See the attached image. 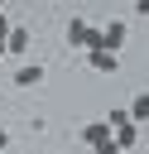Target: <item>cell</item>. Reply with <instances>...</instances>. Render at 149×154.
<instances>
[{
	"instance_id": "obj_6",
	"label": "cell",
	"mask_w": 149,
	"mask_h": 154,
	"mask_svg": "<svg viewBox=\"0 0 149 154\" xmlns=\"http://www.w3.org/2000/svg\"><path fill=\"white\" fill-rule=\"evenodd\" d=\"M10 82H14V87H24V91H29V87H38V82H43V67H38V63H24V67H19V72H14V77H10Z\"/></svg>"
},
{
	"instance_id": "obj_1",
	"label": "cell",
	"mask_w": 149,
	"mask_h": 154,
	"mask_svg": "<svg viewBox=\"0 0 149 154\" xmlns=\"http://www.w3.org/2000/svg\"><path fill=\"white\" fill-rule=\"evenodd\" d=\"M67 43H72V48H82V53H91V48L101 43V29H91V24L77 14V19L67 24Z\"/></svg>"
},
{
	"instance_id": "obj_8",
	"label": "cell",
	"mask_w": 149,
	"mask_h": 154,
	"mask_svg": "<svg viewBox=\"0 0 149 154\" xmlns=\"http://www.w3.org/2000/svg\"><path fill=\"white\" fill-rule=\"evenodd\" d=\"M125 111H130V120H135V125H139V120H149V91H139Z\"/></svg>"
},
{
	"instance_id": "obj_9",
	"label": "cell",
	"mask_w": 149,
	"mask_h": 154,
	"mask_svg": "<svg viewBox=\"0 0 149 154\" xmlns=\"http://www.w3.org/2000/svg\"><path fill=\"white\" fill-rule=\"evenodd\" d=\"M5 34H10V19H5V10H0V38H5Z\"/></svg>"
},
{
	"instance_id": "obj_10",
	"label": "cell",
	"mask_w": 149,
	"mask_h": 154,
	"mask_svg": "<svg viewBox=\"0 0 149 154\" xmlns=\"http://www.w3.org/2000/svg\"><path fill=\"white\" fill-rule=\"evenodd\" d=\"M0 149H10V130L5 125H0Z\"/></svg>"
},
{
	"instance_id": "obj_4",
	"label": "cell",
	"mask_w": 149,
	"mask_h": 154,
	"mask_svg": "<svg viewBox=\"0 0 149 154\" xmlns=\"http://www.w3.org/2000/svg\"><path fill=\"white\" fill-rule=\"evenodd\" d=\"M87 67H91V72H120V53L91 48V53H87Z\"/></svg>"
},
{
	"instance_id": "obj_3",
	"label": "cell",
	"mask_w": 149,
	"mask_h": 154,
	"mask_svg": "<svg viewBox=\"0 0 149 154\" xmlns=\"http://www.w3.org/2000/svg\"><path fill=\"white\" fill-rule=\"evenodd\" d=\"M106 140H111V125H106V116H101V120H87V125H82V144H87V149H101Z\"/></svg>"
},
{
	"instance_id": "obj_11",
	"label": "cell",
	"mask_w": 149,
	"mask_h": 154,
	"mask_svg": "<svg viewBox=\"0 0 149 154\" xmlns=\"http://www.w3.org/2000/svg\"><path fill=\"white\" fill-rule=\"evenodd\" d=\"M135 14H149V0H135Z\"/></svg>"
},
{
	"instance_id": "obj_2",
	"label": "cell",
	"mask_w": 149,
	"mask_h": 154,
	"mask_svg": "<svg viewBox=\"0 0 149 154\" xmlns=\"http://www.w3.org/2000/svg\"><path fill=\"white\" fill-rule=\"evenodd\" d=\"M96 48H106V53H120L125 48V19H111L106 29H101V43Z\"/></svg>"
},
{
	"instance_id": "obj_5",
	"label": "cell",
	"mask_w": 149,
	"mask_h": 154,
	"mask_svg": "<svg viewBox=\"0 0 149 154\" xmlns=\"http://www.w3.org/2000/svg\"><path fill=\"white\" fill-rule=\"evenodd\" d=\"M29 43H34V34L10 24V34H5V53H29Z\"/></svg>"
},
{
	"instance_id": "obj_7",
	"label": "cell",
	"mask_w": 149,
	"mask_h": 154,
	"mask_svg": "<svg viewBox=\"0 0 149 154\" xmlns=\"http://www.w3.org/2000/svg\"><path fill=\"white\" fill-rule=\"evenodd\" d=\"M111 135H115V149H130L139 140V125L135 120H120V125H111Z\"/></svg>"
}]
</instances>
